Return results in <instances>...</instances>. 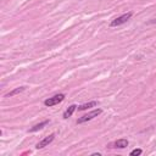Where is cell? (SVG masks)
<instances>
[{
  "label": "cell",
  "instance_id": "6",
  "mask_svg": "<svg viewBox=\"0 0 156 156\" xmlns=\"http://www.w3.org/2000/svg\"><path fill=\"white\" fill-rule=\"evenodd\" d=\"M95 106H98V102H96V101H90V102H87V104H83V105L78 106L77 108H78L79 111H84V110H87V108L95 107Z\"/></svg>",
  "mask_w": 156,
  "mask_h": 156
},
{
  "label": "cell",
  "instance_id": "4",
  "mask_svg": "<svg viewBox=\"0 0 156 156\" xmlns=\"http://www.w3.org/2000/svg\"><path fill=\"white\" fill-rule=\"evenodd\" d=\"M54 139H55V134H50V135H48V136H45L44 139H41L38 144H37V149H43V147H45V146H48L49 144H51L52 141H54Z\"/></svg>",
  "mask_w": 156,
  "mask_h": 156
},
{
  "label": "cell",
  "instance_id": "7",
  "mask_svg": "<svg viewBox=\"0 0 156 156\" xmlns=\"http://www.w3.org/2000/svg\"><path fill=\"white\" fill-rule=\"evenodd\" d=\"M77 107H78L77 105H71V106L63 112V118H68V117H71V116L73 115V112L77 110Z\"/></svg>",
  "mask_w": 156,
  "mask_h": 156
},
{
  "label": "cell",
  "instance_id": "2",
  "mask_svg": "<svg viewBox=\"0 0 156 156\" xmlns=\"http://www.w3.org/2000/svg\"><path fill=\"white\" fill-rule=\"evenodd\" d=\"M102 111L100 110V108H95V110H93V111H90L89 113H87V115H84V116H82V117H79L78 119H77V123L78 124H80V123H84V122H88V121H91L93 118H95V117H98L100 113H101Z\"/></svg>",
  "mask_w": 156,
  "mask_h": 156
},
{
  "label": "cell",
  "instance_id": "5",
  "mask_svg": "<svg viewBox=\"0 0 156 156\" xmlns=\"http://www.w3.org/2000/svg\"><path fill=\"white\" fill-rule=\"evenodd\" d=\"M128 146V140L127 139H118L113 143V147H117V149H124Z\"/></svg>",
  "mask_w": 156,
  "mask_h": 156
},
{
  "label": "cell",
  "instance_id": "1",
  "mask_svg": "<svg viewBox=\"0 0 156 156\" xmlns=\"http://www.w3.org/2000/svg\"><path fill=\"white\" fill-rule=\"evenodd\" d=\"M132 16H133V12H132V11H129V12H127V13H123V15L118 16L117 18L112 20L111 23H110V27H118V26H122V24H124L128 20H130Z\"/></svg>",
  "mask_w": 156,
  "mask_h": 156
},
{
  "label": "cell",
  "instance_id": "10",
  "mask_svg": "<svg viewBox=\"0 0 156 156\" xmlns=\"http://www.w3.org/2000/svg\"><path fill=\"white\" fill-rule=\"evenodd\" d=\"M143 150L141 149H134L133 151H130V156H138V155H141Z\"/></svg>",
  "mask_w": 156,
  "mask_h": 156
},
{
  "label": "cell",
  "instance_id": "8",
  "mask_svg": "<svg viewBox=\"0 0 156 156\" xmlns=\"http://www.w3.org/2000/svg\"><path fill=\"white\" fill-rule=\"evenodd\" d=\"M48 123H49V119L43 121V122H40V123H38V124L33 126V127L29 129V132H30V133H32V132H37V130H39V129H41V128H44V127H45Z\"/></svg>",
  "mask_w": 156,
  "mask_h": 156
},
{
  "label": "cell",
  "instance_id": "9",
  "mask_svg": "<svg viewBox=\"0 0 156 156\" xmlns=\"http://www.w3.org/2000/svg\"><path fill=\"white\" fill-rule=\"evenodd\" d=\"M24 87H20V88H16V89H13L12 91H10V93H7L5 96L6 98H11V96H15V95H17V94H20V93H22V91H24Z\"/></svg>",
  "mask_w": 156,
  "mask_h": 156
},
{
  "label": "cell",
  "instance_id": "3",
  "mask_svg": "<svg viewBox=\"0 0 156 156\" xmlns=\"http://www.w3.org/2000/svg\"><path fill=\"white\" fill-rule=\"evenodd\" d=\"M63 99H65V94H56V95H54V96L46 99V100L44 101V105L51 107V106H55V105L60 104L61 101H63Z\"/></svg>",
  "mask_w": 156,
  "mask_h": 156
},
{
  "label": "cell",
  "instance_id": "11",
  "mask_svg": "<svg viewBox=\"0 0 156 156\" xmlns=\"http://www.w3.org/2000/svg\"><path fill=\"white\" fill-rule=\"evenodd\" d=\"M152 22H156V20H154V21H152Z\"/></svg>",
  "mask_w": 156,
  "mask_h": 156
}]
</instances>
